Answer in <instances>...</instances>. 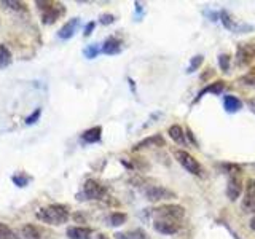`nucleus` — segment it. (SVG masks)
I'll list each match as a JSON object with an SVG mask.
<instances>
[{
  "label": "nucleus",
  "instance_id": "obj_1",
  "mask_svg": "<svg viewBox=\"0 0 255 239\" xmlns=\"http://www.w3.org/2000/svg\"><path fill=\"white\" fill-rule=\"evenodd\" d=\"M35 217L46 223V225H53V227H59V225H64V223H67L69 219H70V207L67 204H48V206H43L40 207L37 211Z\"/></svg>",
  "mask_w": 255,
  "mask_h": 239
},
{
  "label": "nucleus",
  "instance_id": "obj_2",
  "mask_svg": "<svg viewBox=\"0 0 255 239\" xmlns=\"http://www.w3.org/2000/svg\"><path fill=\"white\" fill-rule=\"evenodd\" d=\"M223 171L227 174V188H225V195L231 203H235L239 199V196L243 195L244 190V180H243V169L239 164L233 163H227L222 164Z\"/></svg>",
  "mask_w": 255,
  "mask_h": 239
},
{
  "label": "nucleus",
  "instance_id": "obj_3",
  "mask_svg": "<svg viewBox=\"0 0 255 239\" xmlns=\"http://www.w3.org/2000/svg\"><path fill=\"white\" fill-rule=\"evenodd\" d=\"M37 8L42 13V22L45 26L54 24L61 16L66 14V6L59 2H51V0H38L35 2Z\"/></svg>",
  "mask_w": 255,
  "mask_h": 239
},
{
  "label": "nucleus",
  "instance_id": "obj_4",
  "mask_svg": "<svg viewBox=\"0 0 255 239\" xmlns=\"http://www.w3.org/2000/svg\"><path fill=\"white\" fill-rule=\"evenodd\" d=\"M174 158L177 159V163L191 175H196V177H203L204 175V169H203L201 163H199L193 155H190L187 150H183V148L175 150Z\"/></svg>",
  "mask_w": 255,
  "mask_h": 239
},
{
  "label": "nucleus",
  "instance_id": "obj_5",
  "mask_svg": "<svg viewBox=\"0 0 255 239\" xmlns=\"http://www.w3.org/2000/svg\"><path fill=\"white\" fill-rule=\"evenodd\" d=\"M107 195V187L102 185L101 182L96 179H86L83 182L82 193L78 195V199L82 196V199H88V201H101Z\"/></svg>",
  "mask_w": 255,
  "mask_h": 239
},
{
  "label": "nucleus",
  "instance_id": "obj_6",
  "mask_svg": "<svg viewBox=\"0 0 255 239\" xmlns=\"http://www.w3.org/2000/svg\"><path fill=\"white\" fill-rule=\"evenodd\" d=\"M151 215H153V219H171L175 222H182L185 217V207L179 204H163L155 207Z\"/></svg>",
  "mask_w": 255,
  "mask_h": 239
},
{
  "label": "nucleus",
  "instance_id": "obj_7",
  "mask_svg": "<svg viewBox=\"0 0 255 239\" xmlns=\"http://www.w3.org/2000/svg\"><path fill=\"white\" fill-rule=\"evenodd\" d=\"M143 195H145L147 201L150 203H159V201H171V199H175L177 195L174 193L172 190L166 188L163 185H150L143 190Z\"/></svg>",
  "mask_w": 255,
  "mask_h": 239
},
{
  "label": "nucleus",
  "instance_id": "obj_8",
  "mask_svg": "<svg viewBox=\"0 0 255 239\" xmlns=\"http://www.w3.org/2000/svg\"><path fill=\"white\" fill-rule=\"evenodd\" d=\"M235 59L239 67L251 66L255 61V43H239L236 48Z\"/></svg>",
  "mask_w": 255,
  "mask_h": 239
},
{
  "label": "nucleus",
  "instance_id": "obj_9",
  "mask_svg": "<svg viewBox=\"0 0 255 239\" xmlns=\"http://www.w3.org/2000/svg\"><path fill=\"white\" fill-rule=\"evenodd\" d=\"M241 209H243L244 214H254L255 212V179H247L246 180V188H244Z\"/></svg>",
  "mask_w": 255,
  "mask_h": 239
},
{
  "label": "nucleus",
  "instance_id": "obj_10",
  "mask_svg": "<svg viewBox=\"0 0 255 239\" xmlns=\"http://www.w3.org/2000/svg\"><path fill=\"white\" fill-rule=\"evenodd\" d=\"M153 228L159 235L164 236H172L179 233L182 228V222H175L171 219H153Z\"/></svg>",
  "mask_w": 255,
  "mask_h": 239
},
{
  "label": "nucleus",
  "instance_id": "obj_11",
  "mask_svg": "<svg viewBox=\"0 0 255 239\" xmlns=\"http://www.w3.org/2000/svg\"><path fill=\"white\" fill-rule=\"evenodd\" d=\"M161 147H166V139L161 134H153V135H148L145 139H142L137 143H134L132 151H140L145 148H161Z\"/></svg>",
  "mask_w": 255,
  "mask_h": 239
},
{
  "label": "nucleus",
  "instance_id": "obj_12",
  "mask_svg": "<svg viewBox=\"0 0 255 239\" xmlns=\"http://www.w3.org/2000/svg\"><path fill=\"white\" fill-rule=\"evenodd\" d=\"M80 22H82L80 18H72L67 22H64V26L58 30V38L64 40V42H66V40H70L77 34V30L80 27Z\"/></svg>",
  "mask_w": 255,
  "mask_h": 239
},
{
  "label": "nucleus",
  "instance_id": "obj_13",
  "mask_svg": "<svg viewBox=\"0 0 255 239\" xmlns=\"http://www.w3.org/2000/svg\"><path fill=\"white\" fill-rule=\"evenodd\" d=\"M122 40L117 37H107L104 40V43L101 45V53L107 54V56H115L122 53Z\"/></svg>",
  "mask_w": 255,
  "mask_h": 239
},
{
  "label": "nucleus",
  "instance_id": "obj_14",
  "mask_svg": "<svg viewBox=\"0 0 255 239\" xmlns=\"http://www.w3.org/2000/svg\"><path fill=\"white\" fill-rule=\"evenodd\" d=\"M225 88H227V85H225V82H223V80H217V82L209 83L207 86H204L203 90H199V93H198V96L195 98L193 104L201 101L206 94H222L223 91H225Z\"/></svg>",
  "mask_w": 255,
  "mask_h": 239
},
{
  "label": "nucleus",
  "instance_id": "obj_15",
  "mask_svg": "<svg viewBox=\"0 0 255 239\" xmlns=\"http://www.w3.org/2000/svg\"><path fill=\"white\" fill-rule=\"evenodd\" d=\"M167 134H169V137L177 143L180 147H187L188 145V140H187V134H185V129L180 126V124H172L169 129H167Z\"/></svg>",
  "mask_w": 255,
  "mask_h": 239
},
{
  "label": "nucleus",
  "instance_id": "obj_16",
  "mask_svg": "<svg viewBox=\"0 0 255 239\" xmlns=\"http://www.w3.org/2000/svg\"><path fill=\"white\" fill-rule=\"evenodd\" d=\"M66 236L69 239H93V230L88 227H69Z\"/></svg>",
  "mask_w": 255,
  "mask_h": 239
},
{
  "label": "nucleus",
  "instance_id": "obj_17",
  "mask_svg": "<svg viewBox=\"0 0 255 239\" xmlns=\"http://www.w3.org/2000/svg\"><path fill=\"white\" fill-rule=\"evenodd\" d=\"M223 109L228 114H238L243 109V101L233 94H225L223 96Z\"/></svg>",
  "mask_w": 255,
  "mask_h": 239
},
{
  "label": "nucleus",
  "instance_id": "obj_18",
  "mask_svg": "<svg viewBox=\"0 0 255 239\" xmlns=\"http://www.w3.org/2000/svg\"><path fill=\"white\" fill-rule=\"evenodd\" d=\"M82 140L85 143H98L102 140V127L101 126H93L90 129L82 132Z\"/></svg>",
  "mask_w": 255,
  "mask_h": 239
},
{
  "label": "nucleus",
  "instance_id": "obj_19",
  "mask_svg": "<svg viewBox=\"0 0 255 239\" xmlns=\"http://www.w3.org/2000/svg\"><path fill=\"white\" fill-rule=\"evenodd\" d=\"M219 19H220V22L223 24V27H225L227 30H231V32H235V34H238L239 22H236L233 19V16H231L227 10H222L219 13Z\"/></svg>",
  "mask_w": 255,
  "mask_h": 239
},
{
  "label": "nucleus",
  "instance_id": "obj_20",
  "mask_svg": "<svg viewBox=\"0 0 255 239\" xmlns=\"http://www.w3.org/2000/svg\"><path fill=\"white\" fill-rule=\"evenodd\" d=\"M115 239H150V236L145 233V230L135 228L131 231H125V233H115Z\"/></svg>",
  "mask_w": 255,
  "mask_h": 239
},
{
  "label": "nucleus",
  "instance_id": "obj_21",
  "mask_svg": "<svg viewBox=\"0 0 255 239\" xmlns=\"http://www.w3.org/2000/svg\"><path fill=\"white\" fill-rule=\"evenodd\" d=\"M21 236L24 239H42V231L38 230V227L29 223V225L21 228Z\"/></svg>",
  "mask_w": 255,
  "mask_h": 239
},
{
  "label": "nucleus",
  "instance_id": "obj_22",
  "mask_svg": "<svg viewBox=\"0 0 255 239\" xmlns=\"http://www.w3.org/2000/svg\"><path fill=\"white\" fill-rule=\"evenodd\" d=\"M126 220H128V215H126L125 212H120V211L112 212V214L109 215V225H110V227H115V228L125 225Z\"/></svg>",
  "mask_w": 255,
  "mask_h": 239
},
{
  "label": "nucleus",
  "instance_id": "obj_23",
  "mask_svg": "<svg viewBox=\"0 0 255 239\" xmlns=\"http://www.w3.org/2000/svg\"><path fill=\"white\" fill-rule=\"evenodd\" d=\"M11 64V51L8 50V46L0 43V69H5Z\"/></svg>",
  "mask_w": 255,
  "mask_h": 239
},
{
  "label": "nucleus",
  "instance_id": "obj_24",
  "mask_svg": "<svg viewBox=\"0 0 255 239\" xmlns=\"http://www.w3.org/2000/svg\"><path fill=\"white\" fill-rule=\"evenodd\" d=\"M0 5H2L5 10H10V11H26V5H24L22 2H18V0H3V2H0Z\"/></svg>",
  "mask_w": 255,
  "mask_h": 239
},
{
  "label": "nucleus",
  "instance_id": "obj_25",
  "mask_svg": "<svg viewBox=\"0 0 255 239\" xmlns=\"http://www.w3.org/2000/svg\"><path fill=\"white\" fill-rule=\"evenodd\" d=\"M11 182L18 188H26L30 183V177L27 174H24V172H16V174L11 175Z\"/></svg>",
  "mask_w": 255,
  "mask_h": 239
},
{
  "label": "nucleus",
  "instance_id": "obj_26",
  "mask_svg": "<svg viewBox=\"0 0 255 239\" xmlns=\"http://www.w3.org/2000/svg\"><path fill=\"white\" fill-rule=\"evenodd\" d=\"M99 53H101V45L99 43H91V45L85 46V50H83V56H85L86 59L98 58Z\"/></svg>",
  "mask_w": 255,
  "mask_h": 239
},
{
  "label": "nucleus",
  "instance_id": "obj_27",
  "mask_svg": "<svg viewBox=\"0 0 255 239\" xmlns=\"http://www.w3.org/2000/svg\"><path fill=\"white\" fill-rule=\"evenodd\" d=\"M203 62H204V56L203 54L193 56V58L190 59V64H188V67H187V74H193L195 70H198L199 67L203 66Z\"/></svg>",
  "mask_w": 255,
  "mask_h": 239
},
{
  "label": "nucleus",
  "instance_id": "obj_28",
  "mask_svg": "<svg viewBox=\"0 0 255 239\" xmlns=\"http://www.w3.org/2000/svg\"><path fill=\"white\" fill-rule=\"evenodd\" d=\"M0 239H21V238L16 235L6 223L0 222Z\"/></svg>",
  "mask_w": 255,
  "mask_h": 239
},
{
  "label": "nucleus",
  "instance_id": "obj_29",
  "mask_svg": "<svg viewBox=\"0 0 255 239\" xmlns=\"http://www.w3.org/2000/svg\"><path fill=\"white\" fill-rule=\"evenodd\" d=\"M219 66H220V70L228 74L230 72V66H231V56L227 54V53H222L219 54Z\"/></svg>",
  "mask_w": 255,
  "mask_h": 239
},
{
  "label": "nucleus",
  "instance_id": "obj_30",
  "mask_svg": "<svg viewBox=\"0 0 255 239\" xmlns=\"http://www.w3.org/2000/svg\"><path fill=\"white\" fill-rule=\"evenodd\" d=\"M40 117H42V109H35L32 114L29 115V117H26V120H24V123H26L27 126H32V124H35L38 120H40Z\"/></svg>",
  "mask_w": 255,
  "mask_h": 239
},
{
  "label": "nucleus",
  "instance_id": "obj_31",
  "mask_svg": "<svg viewBox=\"0 0 255 239\" xmlns=\"http://www.w3.org/2000/svg\"><path fill=\"white\" fill-rule=\"evenodd\" d=\"M99 22L102 24V26H110V24L115 22V14L112 13H104L99 16Z\"/></svg>",
  "mask_w": 255,
  "mask_h": 239
},
{
  "label": "nucleus",
  "instance_id": "obj_32",
  "mask_svg": "<svg viewBox=\"0 0 255 239\" xmlns=\"http://www.w3.org/2000/svg\"><path fill=\"white\" fill-rule=\"evenodd\" d=\"M239 82H241L243 85H247L251 88H255V75L251 74V72H247L246 75H243L241 78H239Z\"/></svg>",
  "mask_w": 255,
  "mask_h": 239
},
{
  "label": "nucleus",
  "instance_id": "obj_33",
  "mask_svg": "<svg viewBox=\"0 0 255 239\" xmlns=\"http://www.w3.org/2000/svg\"><path fill=\"white\" fill-rule=\"evenodd\" d=\"M94 27H96V22L94 21H90L85 26V30H83V35L85 37H90L91 34H93V30H94Z\"/></svg>",
  "mask_w": 255,
  "mask_h": 239
},
{
  "label": "nucleus",
  "instance_id": "obj_34",
  "mask_svg": "<svg viewBox=\"0 0 255 239\" xmlns=\"http://www.w3.org/2000/svg\"><path fill=\"white\" fill-rule=\"evenodd\" d=\"M185 134H187V139H188V140H190L191 143H193L195 147H198V140H196L195 134H193V131L190 129V127H187V129H185Z\"/></svg>",
  "mask_w": 255,
  "mask_h": 239
},
{
  "label": "nucleus",
  "instance_id": "obj_35",
  "mask_svg": "<svg viewBox=\"0 0 255 239\" xmlns=\"http://www.w3.org/2000/svg\"><path fill=\"white\" fill-rule=\"evenodd\" d=\"M212 75H214V70L209 69V72H204V74L201 75V80H206V78H209V77H212Z\"/></svg>",
  "mask_w": 255,
  "mask_h": 239
},
{
  "label": "nucleus",
  "instance_id": "obj_36",
  "mask_svg": "<svg viewBox=\"0 0 255 239\" xmlns=\"http://www.w3.org/2000/svg\"><path fill=\"white\" fill-rule=\"evenodd\" d=\"M249 227H251L252 231H255V214L252 215V219H251V222H249Z\"/></svg>",
  "mask_w": 255,
  "mask_h": 239
},
{
  "label": "nucleus",
  "instance_id": "obj_37",
  "mask_svg": "<svg viewBox=\"0 0 255 239\" xmlns=\"http://www.w3.org/2000/svg\"><path fill=\"white\" fill-rule=\"evenodd\" d=\"M134 5H135V11H137V13L140 14V13H142V6H140V3H139V2H135Z\"/></svg>",
  "mask_w": 255,
  "mask_h": 239
},
{
  "label": "nucleus",
  "instance_id": "obj_38",
  "mask_svg": "<svg viewBox=\"0 0 255 239\" xmlns=\"http://www.w3.org/2000/svg\"><path fill=\"white\" fill-rule=\"evenodd\" d=\"M96 239H110L107 235H102V233H99L98 236H96Z\"/></svg>",
  "mask_w": 255,
  "mask_h": 239
},
{
  "label": "nucleus",
  "instance_id": "obj_39",
  "mask_svg": "<svg viewBox=\"0 0 255 239\" xmlns=\"http://www.w3.org/2000/svg\"><path fill=\"white\" fill-rule=\"evenodd\" d=\"M254 214H255V212H254Z\"/></svg>",
  "mask_w": 255,
  "mask_h": 239
}]
</instances>
